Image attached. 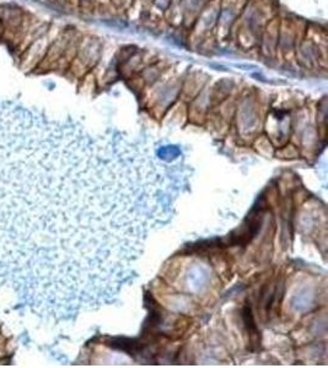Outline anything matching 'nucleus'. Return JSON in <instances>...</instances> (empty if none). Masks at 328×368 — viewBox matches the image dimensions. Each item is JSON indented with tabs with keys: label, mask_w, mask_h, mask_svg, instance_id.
<instances>
[{
	"label": "nucleus",
	"mask_w": 328,
	"mask_h": 368,
	"mask_svg": "<svg viewBox=\"0 0 328 368\" xmlns=\"http://www.w3.org/2000/svg\"><path fill=\"white\" fill-rule=\"evenodd\" d=\"M272 10L270 0H246L235 31L239 47L244 50L258 47L261 32L263 31L269 20L275 16L272 14Z\"/></svg>",
	"instance_id": "nucleus-2"
},
{
	"label": "nucleus",
	"mask_w": 328,
	"mask_h": 368,
	"mask_svg": "<svg viewBox=\"0 0 328 368\" xmlns=\"http://www.w3.org/2000/svg\"><path fill=\"white\" fill-rule=\"evenodd\" d=\"M173 0H153L151 1V10H155V13L160 16H164L165 13L169 10Z\"/></svg>",
	"instance_id": "nucleus-9"
},
{
	"label": "nucleus",
	"mask_w": 328,
	"mask_h": 368,
	"mask_svg": "<svg viewBox=\"0 0 328 368\" xmlns=\"http://www.w3.org/2000/svg\"><path fill=\"white\" fill-rule=\"evenodd\" d=\"M258 108L256 104L253 96H246L242 97L241 104L239 106L237 117H239V127H241L244 130H252L255 129V126L258 123Z\"/></svg>",
	"instance_id": "nucleus-8"
},
{
	"label": "nucleus",
	"mask_w": 328,
	"mask_h": 368,
	"mask_svg": "<svg viewBox=\"0 0 328 368\" xmlns=\"http://www.w3.org/2000/svg\"><path fill=\"white\" fill-rule=\"evenodd\" d=\"M299 23L290 18H279L278 47L277 57L284 60H294L297 42L300 41L304 33H299Z\"/></svg>",
	"instance_id": "nucleus-5"
},
{
	"label": "nucleus",
	"mask_w": 328,
	"mask_h": 368,
	"mask_svg": "<svg viewBox=\"0 0 328 368\" xmlns=\"http://www.w3.org/2000/svg\"><path fill=\"white\" fill-rule=\"evenodd\" d=\"M181 194L158 150L0 105V289L55 324L109 305Z\"/></svg>",
	"instance_id": "nucleus-1"
},
{
	"label": "nucleus",
	"mask_w": 328,
	"mask_h": 368,
	"mask_svg": "<svg viewBox=\"0 0 328 368\" xmlns=\"http://www.w3.org/2000/svg\"><path fill=\"white\" fill-rule=\"evenodd\" d=\"M50 31L37 37L35 41H32L25 50L20 53V68L23 70H37L41 65L42 60H45L47 50L50 48L52 38L50 37Z\"/></svg>",
	"instance_id": "nucleus-6"
},
{
	"label": "nucleus",
	"mask_w": 328,
	"mask_h": 368,
	"mask_svg": "<svg viewBox=\"0 0 328 368\" xmlns=\"http://www.w3.org/2000/svg\"><path fill=\"white\" fill-rule=\"evenodd\" d=\"M101 1H102V0H96V4H97V3H101Z\"/></svg>",
	"instance_id": "nucleus-12"
},
{
	"label": "nucleus",
	"mask_w": 328,
	"mask_h": 368,
	"mask_svg": "<svg viewBox=\"0 0 328 368\" xmlns=\"http://www.w3.org/2000/svg\"><path fill=\"white\" fill-rule=\"evenodd\" d=\"M132 1H137V0H132Z\"/></svg>",
	"instance_id": "nucleus-13"
},
{
	"label": "nucleus",
	"mask_w": 328,
	"mask_h": 368,
	"mask_svg": "<svg viewBox=\"0 0 328 368\" xmlns=\"http://www.w3.org/2000/svg\"><path fill=\"white\" fill-rule=\"evenodd\" d=\"M246 0H220L219 6L218 23L215 28V35L219 41H225L231 38L234 30H236Z\"/></svg>",
	"instance_id": "nucleus-4"
},
{
	"label": "nucleus",
	"mask_w": 328,
	"mask_h": 368,
	"mask_svg": "<svg viewBox=\"0 0 328 368\" xmlns=\"http://www.w3.org/2000/svg\"><path fill=\"white\" fill-rule=\"evenodd\" d=\"M141 3H146V4L151 5L153 0H141Z\"/></svg>",
	"instance_id": "nucleus-11"
},
{
	"label": "nucleus",
	"mask_w": 328,
	"mask_h": 368,
	"mask_svg": "<svg viewBox=\"0 0 328 368\" xmlns=\"http://www.w3.org/2000/svg\"><path fill=\"white\" fill-rule=\"evenodd\" d=\"M104 45L95 36H80L77 45V52L68 69L77 77H85L95 69L102 58Z\"/></svg>",
	"instance_id": "nucleus-3"
},
{
	"label": "nucleus",
	"mask_w": 328,
	"mask_h": 368,
	"mask_svg": "<svg viewBox=\"0 0 328 368\" xmlns=\"http://www.w3.org/2000/svg\"><path fill=\"white\" fill-rule=\"evenodd\" d=\"M279 18L274 16L266 25L263 31L261 32L258 50L262 57L267 60L277 58V47H278Z\"/></svg>",
	"instance_id": "nucleus-7"
},
{
	"label": "nucleus",
	"mask_w": 328,
	"mask_h": 368,
	"mask_svg": "<svg viewBox=\"0 0 328 368\" xmlns=\"http://www.w3.org/2000/svg\"><path fill=\"white\" fill-rule=\"evenodd\" d=\"M79 8L82 10H90L96 5V0H75Z\"/></svg>",
	"instance_id": "nucleus-10"
}]
</instances>
